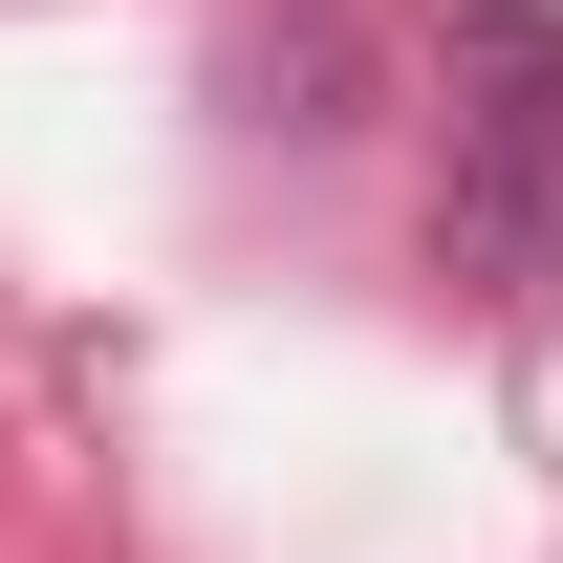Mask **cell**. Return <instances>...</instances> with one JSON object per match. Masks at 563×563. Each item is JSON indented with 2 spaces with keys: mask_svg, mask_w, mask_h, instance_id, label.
<instances>
[{
  "mask_svg": "<svg viewBox=\"0 0 563 563\" xmlns=\"http://www.w3.org/2000/svg\"><path fill=\"white\" fill-rule=\"evenodd\" d=\"M455 282L563 303V0H455Z\"/></svg>",
  "mask_w": 563,
  "mask_h": 563,
  "instance_id": "6da1fadb",
  "label": "cell"
}]
</instances>
